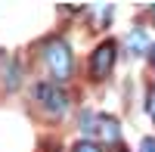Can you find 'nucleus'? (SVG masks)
<instances>
[{
	"mask_svg": "<svg viewBox=\"0 0 155 152\" xmlns=\"http://www.w3.org/2000/svg\"><path fill=\"white\" fill-rule=\"evenodd\" d=\"M115 152H127V149H124V146H118V149H115Z\"/></svg>",
	"mask_w": 155,
	"mask_h": 152,
	"instance_id": "nucleus-12",
	"label": "nucleus"
},
{
	"mask_svg": "<svg viewBox=\"0 0 155 152\" xmlns=\"http://www.w3.org/2000/svg\"><path fill=\"white\" fill-rule=\"evenodd\" d=\"M140 152H155V140L152 137H146V140L140 143Z\"/></svg>",
	"mask_w": 155,
	"mask_h": 152,
	"instance_id": "nucleus-10",
	"label": "nucleus"
},
{
	"mask_svg": "<svg viewBox=\"0 0 155 152\" xmlns=\"http://www.w3.org/2000/svg\"><path fill=\"white\" fill-rule=\"evenodd\" d=\"M44 62H47V71L53 74V81H68L71 71H74V62H71V50L65 41H59V37H53V41L44 44Z\"/></svg>",
	"mask_w": 155,
	"mask_h": 152,
	"instance_id": "nucleus-1",
	"label": "nucleus"
},
{
	"mask_svg": "<svg viewBox=\"0 0 155 152\" xmlns=\"http://www.w3.org/2000/svg\"><path fill=\"white\" fill-rule=\"evenodd\" d=\"M19 81H22V74H19V65H16V62H12V65H9V71H6V87L12 90V87H16Z\"/></svg>",
	"mask_w": 155,
	"mask_h": 152,
	"instance_id": "nucleus-8",
	"label": "nucleus"
},
{
	"mask_svg": "<svg viewBox=\"0 0 155 152\" xmlns=\"http://www.w3.org/2000/svg\"><path fill=\"white\" fill-rule=\"evenodd\" d=\"M115 56H118V41H102L93 53H90V74L96 81H106L115 68Z\"/></svg>",
	"mask_w": 155,
	"mask_h": 152,
	"instance_id": "nucleus-2",
	"label": "nucleus"
},
{
	"mask_svg": "<svg viewBox=\"0 0 155 152\" xmlns=\"http://www.w3.org/2000/svg\"><path fill=\"white\" fill-rule=\"evenodd\" d=\"M96 131L102 134V140H106V143H118V146H121V127H118V121H115V118L102 115V118H99V127H96Z\"/></svg>",
	"mask_w": 155,
	"mask_h": 152,
	"instance_id": "nucleus-5",
	"label": "nucleus"
},
{
	"mask_svg": "<svg viewBox=\"0 0 155 152\" xmlns=\"http://www.w3.org/2000/svg\"><path fill=\"white\" fill-rule=\"evenodd\" d=\"M99 115H93V112H84V115H81V131L84 134H96V127H99Z\"/></svg>",
	"mask_w": 155,
	"mask_h": 152,
	"instance_id": "nucleus-6",
	"label": "nucleus"
},
{
	"mask_svg": "<svg viewBox=\"0 0 155 152\" xmlns=\"http://www.w3.org/2000/svg\"><path fill=\"white\" fill-rule=\"evenodd\" d=\"M127 50H130L134 56H140V53H146L149 50V37H146V31H143V25H137V28H130V34H127Z\"/></svg>",
	"mask_w": 155,
	"mask_h": 152,
	"instance_id": "nucleus-4",
	"label": "nucleus"
},
{
	"mask_svg": "<svg viewBox=\"0 0 155 152\" xmlns=\"http://www.w3.org/2000/svg\"><path fill=\"white\" fill-rule=\"evenodd\" d=\"M146 115L152 118V124H155V84L146 90Z\"/></svg>",
	"mask_w": 155,
	"mask_h": 152,
	"instance_id": "nucleus-7",
	"label": "nucleus"
},
{
	"mask_svg": "<svg viewBox=\"0 0 155 152\" xmlns=\"http://www.w3.org/2000/svg\"><path fill=\"white\" fill-rule=\"evenodd\" d=\"M34 99L41 103L47 112H53V115H59V112H65L68 109V96L65 90H62L59 84H50V81H41L34 87Z\"/></svg>",
	"mask_w": 155,
	"mask_h": 152,
	"instance_id": "nucleus-3",
	"label": "nucleus"
},
{
	"mask_svg": "<svg viewBox=\"0 0 155 152\" xmlns=\"http://www.w3.org/2000/svg\"><path fill=\"white\" fill-rule=\"evenodd\" d=\"M149 12H152V16H155V6H152V9H149Z\"/></svg>",
	"mask_w": 155,
	"mask_h": 152,
	"instance_id": "nucleus-13",
	"label": "nucleus"
},
{
	"mask_svg": "<svg viewBox=\"0 0 155 152\" xmlns=\"http://www.w3.org/2000/svg\"><path fill=\"white\" fill-rule=\"evenodd\" d=\"M149 62H152V65H155V47L149 50Z\"/></svg>",
	"mask_w": 155,
	"mask_h": 152,
	"instance_id": "nucleus-11",
	"label": "nucleus"
},
{
	"mask_svg": "<svg viewBox=\"0 0 155 152\" xmlns=\"http://www.w3.org/2000/svg\"><path fill=\"white\" fill-rule=\"evenodd\" d=\"M71 152H102V149H99L96 143H90V140H81V143L71 149Z\"/></svg>",
	"mask_w": 155,
	"mask_h": 152,
	"instance_id": "nucleus-9",
	"label": "nucleus"
}]
</instances>
